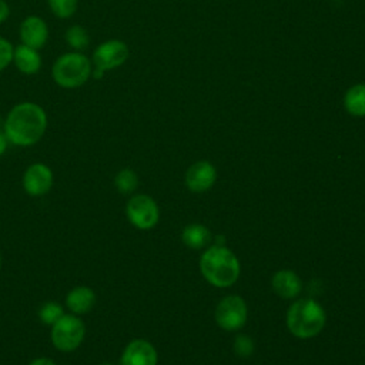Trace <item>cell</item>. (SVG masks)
<instances>
[{"label":"cell","instance_id":"6da1fadb","mask_svg":"<svg viewBox=\"0 0 365 365\" xmlns=\"http://www.w3.org/2000/svg\"><path fill=\"white\" fill-rule=\"evenodd\" d=\"M47 124V113L40 104L21 101L7 113L3 133L13 145L30 147L43 138Z\"/></svg>","mask_w":365,"mask_h":365},{"label":"cell","instance_id":"7a4b0ae2","mask_svg":"<svg viewBox=\"0 0 365 365\" xmlns=\"http://www.w3.org/2000/svg\"><path fill=\"white\" fill-rule=\"evenodd\" d=\"M200 269L210 284L225 288L238 279L240 262L227 247L212 245L201 255Z\"/></svg>","mask_w":365,"mask_h":365},{"label":"cell","instance_id":"3957f363","mask_svg":"<svg viewBox=\"0 0 365 365\" xmlns=\"http://www.w3.org/2000/svg\"><path fill=\"white\" fill-rule=\"evenodd\" d=\"M325 311L314 299H298L287 312V327L297 338L308 339L318 335L325 325Z\"/></svg>","mask_w":365,"mask_h":365},{"label":"cell","instance_id":"277c9868","mask_svg":"<svg viewBox=\"0 0 365 365\" xmlns=\"http://www.w3.org/2000/svg\"><path fill=\"white\" fill-rule=\"evenodd\" d=\"M93 63L81 51L61 54L51 67L54 83L63 88H77L91 77Z\"/></svg>","mask_w":365,"mask_h":365},{"label":"cell","instance_id":"5b68a950","mask_svg":"<svg viewBox=\"0 0 365 365\" xmlns=\"http://www.w3.org/2000/svg\"><path fill=\"white\" fill-rule=\"evenodd\" d=\"M86 325L80 315L64 314L51 325L50 338L53 346L60 352H73L83 344Z\"/></svg>","mask_w":365,"mask_h":365},{"label":"cell","instance_id":"8992f818","mask_svg":"<svg viewBox=\"0 0 365 365\" xmlns=\"http://www.w3.org/2000/svg\"><path fill=\"white\" fill-rule=\"evenodd\" d=\"M125 214L128 221L138 230L153 228L160 218L157 202L145 194L133 195L125 205Z\"/></svg>","mask_w":365,"mask_h":365},{"label":"cell","instance_id":"52a82bcc","mask_svg":"<svg viewBox=\"0 0 365 365\" xmlns=\"http://www.w3.org/2000/svg\"><path fill=\"white\" fill-rule=\"evenodd\" d=\"M128 56H130L128 46L123 40L111 38L100 43L94 48L91 63L94 68L106 73L123 66L127 61Z\"/></svg>","mask_w":365,"mask_h":365},{"label":"cell","instance_id":"ba28073f","mask_svg":"<svg viewBox=\"0 0 365 365\" xmlns=\"http://www.w3.org/2000/svg\"><path fill=\"white\" fill-rule=\"evenodd\" d=\"M215 321L222 329H240L247 321L245 301L238 295H228L222 298L215 309Z\"/></svg>","mask_w":365,"mask_h":365},{"label":"cell","instance_id":"9c48e42d","mask_svg":"<svg viewBox=\"0 0 365 365\" xmlns=\"http://www.w3.org/2000/svg\"><path fill=\"white\" fill-rule=\"evenodd\" d=\"M54 182L51 168L44 163H33L30 164L23 174V188L31 197H43L46 195Z\"/></svg>","mask_w":365,"mask_h":365},{"label":"cell","instance_id":"30bf717a","mask_svg":"<svg viewBox=\"0 0 365 365\" xmlns=\"http://www.w3.org/2000/svg\"><path fill=\"white\" fill-rule=\"evenodd\" d=\"M19 36L23 44L40 50L48 40V27L38 16H27L19 27Z\"/></svg>","mask_w":365,"mask_h":365},{"label":"cell","instance_id":"8fae6325","mask_svg":"<svg viewBox=\"0 0 365 365\" xmlns=\"http://www.w3.org/2000/svg\"><path fill=\"white\" fill-rule=\"evenodd\" d=\"M157 351L145 339H133L123 349L121 365H157Z\"/></svg>","mask_w":365,"mask_h":365},{"label":"cell","instance_id":"7c38bea8","mask_svg":"<svg viewBox=\"0 0 365 365\" xmlns=\"http://www.w3.org/2000/svg\"><path fill=\"white\" fill-rule=\"evenodd\" d=\"M215 177L217 171L211 163L197 161L185 173V185L194 192H204L212 187Z\"/></svg>","mask_w":365,"mask_h":365},{"label":"cell","instance_id":"4fadbf2b","mask_svg":"<svg viewBox=\"0 0 365 365\" xmlns=\"http://www.w3.org/2000/svg\"><path fill=\"white\" fill-rule=\"evenodd\" d=\"M97 297L93 288L87 285H78L71 288L66 295V307L71 314L84 315L93 309Z\"/></svg>","mask_w":365,"mask_h":365},{"label":"cell","instance_id":"5bb4252c","mask_svg":"<svg viewBox=\"0 0 365 365\" xmlns=\"http://www.w3.org/2000/svg\"><path fill=\"white\" fill-rule=\"evenodd\" d=\"M13 63L16 68L27 76L38 73L41 68V57L38 50L29 47L26 44H19L13 50Z\"/></svg>","mask_w":365,"mask_h":365},{"label":"cell","instance_id":"9a60e30c","mask_svg":"<svg viewBox=\"0 0 365 365\" xmlns=\"http://www.w3.org/2000/svg\"><path fill=\"white\" fill-rule=\"evenodd\" d=\"M272 289L277 295L289 299L301 292V281L295 272L281 269L272 277Z\"/></svg>","mask_w":365,"mask_h":365},{"label":"cell","instance_id":"2e32d148","mask_svg":"<svg viewBox=\"0 0 365 365\" xmlns=\"http://www.w3.org/2000/svg\"><path fill=\"white\" fill-rule=\"evenodd\" d=\"M212 237L207 227L201 224H190L182 230V241L187 247L200 250L211 242Z\"/></svg>","mask_w":365,"mask_h":365},{"label":"cell","instance_id":"e0dca14e","mask_svg":"<svg viewBox=\"0 0 365 365\" xmlns=\"http://www.w3.org/2000/svg\"><path fill=\"white\" fill-rule=\"evenodd\" d=\"M344 106L346 111L355 117L365 115V84H356L351 87L344 97Z\"/></svg>","mask_w":365,"mask_h":365},{"label":"cell","instance_id":"ac0fdd59","mask_svg":"<svg viewBox=\"0 0 365 365\" xmlns=\"http://www.w3.org/2000/svg\"><path fill=\"white\" fill-rule=\"evenodd\" d=\"M66 43L73 48V51H83L88 47L90 44V36L88 31L80 26V24H73L66 30L64 34Z\"/></svg>","mask_w":365,"mask_h":365},{"label":"cell","instance_id":"d6986e66","mask_svg":"<svg viewBox=\"0 0 365 365\" xmlns=\"http://www.w3.org/2000/svg\"><path fill=\"white\" fill-rule=\"evenodd\" d=\"M114 184L121 194H131L138 187V177L131 168H123L115 174Z\"/></svg>","mask_w":365,"mask_h":365},{"label":"cell","instance_id":"ffe728a7","mask_svg":"<svg viewBox=\"0 0 365 365\" xmlns=\"http://www.w3.org/2000/svg\"><path fill=\"white\" fill-rule=\"evenodd\" d=\"M64 308L56 302V301H47L44 302L38 309V318L44 325H53L56 321H58L64 315Z\"/></svg>","mask_w":365,"mask_h":365},{"label":"cell","instance_id":"44dd1931","mask_svg":"<svg viewBox=\"0 0 365 365\" xmlns=\"http://www.w3.org/2000/svg\"><path fill=\"white\" fill-rule=\"evenodd\" d=\"M50 10L58 19L71 17L78 7V0H48Z\"/></svg>","mask_w":365,"mask_h":365},{"label":"cell","instance_id":"7402d4cb","mask_svg":"<svg viewBox=\"0 0 365 365\" xmlns=\"http://www.w3.org/2000/svg\"><path fill=\"white\" fill-rule=\"evenodd\" d=\"M234 351L237 355L247 358L254 352V342L248 335H238L234 339Z\"/></svg>","mask_w":365,"mask_h":365},{"label":"cell","instance_id":"603a6c76","mask_svg":"<svg viewBox=\"0 0 365 365\" xmlns=\"http://www.w3.org/2000/svg\"><path fill=\"white\" fill-rule=\"evenodd\" d=\"M13 50L14 47L11 43L7 38L0 37V73L13 63Z\"/></svg>","mask_w":365,"mask_h":365},{"label":"cell","instance_id":"cb8c5ba5","mask_svg":"<svg viewBox=\"0 0 365 365\" xmlns=\"http://www.w3.org/2000/svg\"><path fill=\"white\" fill-rule=\"evenodd\" d=\"M10 16V6L6 0H0V24L4 23Z\"/></svg>","mask_w":365,"mask_h":365},{"label":"cell","instance_id":"d4e9b609","mask_svg":"<svg viewBox=\"0 0 365 365\" xmlns=\"http://www.w3.org/2000/svg\"><path fill=\"white\" fill-rule=\"evenodd\" d=\"M29 365H57V364L47 356H38V358H34Z\"/></svg>","mask_w":365,"mask_h":365},{"label":"cell","instance_id":"484cf974","mask_svg":"<svg viewBox=\"0 0 365 365\" xmlns=\"http://www.w3.org/2000/svg\"><path fill=\"white\" fill-rule=\"evenodd\" d=\"M7 145H9V140H7L6 134H4V133H0V157L6 153Z\"/></svg>","mask_w":365,"mask_h":365},{"label":"cell","instance_id":"4316f807","mask_svg":"<svg viewBox=\"0 0 365 365\" xmlns=\"http://www.w3.org/2000/svg\"><path fill=\"white\" fill-rule=\"evenodd\" d=\"M224 242H225V238L218 235V237H215V244L214 245H224Z\"/></svg>","mask_w":365,"mask_h":365},{"label":"cell","instance_id":"83f0119b","mask_svg":"<svg viewBox=\"0 0 365 365\" xmlns=\"http://www.w3.org/2000/svg\"><path fill=\"white\" fill-rule=\"evenodd\" d=\"M98 365H115V364H113V362H101Z\"/></svg>","mask_w":365,"mask_h":365},{"label":"cell","instance_id":"f1b7e54d","mask_svg":"<svg viewBox=\"0 0 365 365\" xmlns=\"http://www.w3.org/2000/svg\"><path fill=\"white\" fill-rule=\"evenodd\" d=\"M0 268H1V252H0Z\"/></svg>","mask_w":365,"mask_h":365}]
</instances>
